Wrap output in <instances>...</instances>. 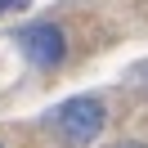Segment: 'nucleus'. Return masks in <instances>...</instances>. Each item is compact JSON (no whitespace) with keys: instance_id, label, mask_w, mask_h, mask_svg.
I'll return each instance as SVG.
<instances>
[{"instance_id":"f257e3e1","label":"nucleus","mask_w":148,"mask_h":148,"mask_svg":"<svg viewBox=\"0 0 148 148\" xmlns=\"http://www.w3.org/2000/svg\"><path fill=\"white\" fill-rule=\"evenodd\" d=\"M49 121H54V126L63 130L72 144H90L94 135H103V121H108V112H103V103H99V99L81 94V99H67V103H63V108H58Z\"/></svg>"},{"instance_id":"f03ea898","label":"nucleus","mask_w":148,"mask_h":148,"mask_svg":"<svg viewBox=\"0 0 148 148\" xmlns=\"http://www.w3.org/2000/svg\"><path fill=\"white\" fill-rule=\"evenodd\" d=\"M18 49L40 67H58L67 54V40L54 23H32V27H18Z\"/></svg>"},{"instance_id":"7ed1b4c3","label":"nucleus","mask_w":148,"mask_h":148,"mask_svg":"<svg viewBox=\"0 0 148 148\" xmlns=\"http://www.w3.org/2000/svg\"><path fill=\"white\" fill-rule=\"evenodd\" d=\"M14 9H27V0H0V14H14Z\"/></svg>"},{"instance_id":"20e7f679","label":"nucleus","mask_w":148,"mask_h":148,"mask_svg":"<svg viewBox=\"0 0 148 148\" xmlns=\"http://www.w3.org/2000/svg\"><path fill=\"white\" fill-rule=\"evenodd\" d=\"M117 148H144V144H117Z\"/></svg>"},{"instance_id":"39448f33","label":"nucleus","mask_w":148,"mask_h":148,"mask_svg":"<svg viewBox=\"0 0 148 148\" xmlns=\"http://www.w3.org/2000/svg\"><path fill=\"white\" fill-rule=\"evenodd\" d=\"M0 148H5V144H0Z\"/></svg>"}]
</instances>
